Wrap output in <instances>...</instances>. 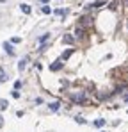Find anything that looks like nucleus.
Segmentation results:
<instances>
[{"label":"nucleus","instance_id":"obj_1","mask_svg":"<svg viewBox=\"0 0 128 132\" xmlns=\"http://www.w3.org/2000/svg\"><path fill=\"white\" fill-rule=\"evenodd\" d=\"M70 100L73 104H87L89 102V97L85 91H77V93H71L70 95Z\"/></svg>","mask_w":128,"mask_h":132},{"label":"nucleus","instance_id":"obj_2","mask_svg":"<svg viewBox=\"0 0 128 132\" xmlns=\"http://www.w3.org/2000/svg\"><path fill=\"white\" fill-rule=\"evenodd\" d=\"M77 25H80V27H84V29L91 27V25H93V16H91V14H84V16H80V20H78Z\"/></svg>","mask_w":128,"mask_h":132},{"label":"nucleus","instance_id":"obj_3","mask_svg":"<svg viewBox=\"0 0 128 132\" xmlns=\"http://www.w3.org/2000/svg\"><path fill=\"white\" fill-rule=\"evenodd\" d=\"M62 68H64V61H62L60 57H59L57 61H53V63L50 64V71H60Z\"/></svg>","mask_w":128,"mask_h":132},{"label":"nucleus","instance_id":"obj_4","mask_svg":"<svg viewBox=\"0 0 128 132\" xmlns=\"http://www.w3.org/2000/svg\"><path fill=\"white\" fill-rule=\"evenodd\" d=\"M105 4H107V0H94L93 4H89V6H85V11H91V9H98V7L105 6Z\"/></svg>","mask_w":128,"mask_h":132},{"label":"nucleus","instance_id":"obj_5","mask_svg":"<svg viewBox=\"0 0 128 132\" xmlns=\"http://www.w3.org/2000/svg\"><path fill=\"white\" fill-rule=\"evenodd\" d=\"M85 32H87V29H84V27H80V25L75 27V37H77V39H84Z\"/></svg>","mask_w":128,"mask_h":132},{"label":"nucleus","instance_id":"obj_6","mask_svg":"<svg viewBox=\"0 0 128 132\" xmlns=\"http://www.w3.org/2000/svg\"><path fill=\"white\" fill-rule=\"evenodd\" d=\"M62 41L66 43V45H75V43H77V37H75L73 34H64Z\"/></svg>","mask_w":128,"mask_h":132},{"label":"nucleus","instance_id":"obj_7","mask_svg":"<svg viewBox=\"0 0 128 132\" xmlns=\"http://www.w3.org/2000/svg\"><path fill=\"white\" fill-rule=\"evenodd\" d=\"M4 50H6L7 55H14V48H13V43L11 41H6L4 43Z\"/></svg>","mask_w":128,"mask_h":132},{"label":"nucleus","instance_id":"obj_8","mask_svg":"<svg viewBox=\"0 0 128 132\" xmlns=\"http://www.w3.org/2000/svg\"><path fill=\"white\" fill-rule=\"evenodd\" d=\"M73 52H75V48H68L66 52H62V55H60V59H62V61H68V59L71 57V55H73Z\"/></svg>","mask_w":128,"mask_h":132},{"label":"nucleus","instance_id":"obj_9","mask_svg":"<svg viewBox=\"0 0 128 132\" xmlns=\"http://www.w3.org/2000/svg\"><path fill=\"white\" fill-rule=\"evenodd\" d=\"M27 63H29V55H25V57L18 63V70H20V71H23V70L27 68Z\"/></svg>","mask_w":128,"mask_h":132},{"label":"nucleus","instance_id":"obj_10","mask_svg":"<svg viewBox=\"0 0 128 132\" xmlns=\"http://www.w3.org/2000/svg\"><path fill=\"white\" fill-rule=\"evenodd\" d=\"M48 109H50L52 112H57V111L60 109V102H52V104H48Z\"/></svg>","mask_w":128,"mask_h":132},{"label":"nucleus","instance_id":"obj_11","mask_svg":"<svg viewBox=\"0 0 128 132\" xmlns=\"http://www.w3.org/2000/svg\"><path fill=\"white\" fill-rule=\"evenodd\" d=\"M20 9H21V13H23V14H30V13H32V7H30L29 4H21Z\"/></svg>","mask_w":128,"mask_h":132},{"label":"nucleus","instance_id":"obj_12","mask_svg":"<svg viewBox=\"0 0 128 132\" xmlns=\"http://www.w3.org/2000/svg\"><path fill=\"white\" fill-rule=\"evenodd\" d=\"M105 123H107V121H105L103 118H100V120H94V123H93V125H94L96 128H101V127H105Z\"/></svg>","mask_w":128,"mask_h":132},{"label":"nucleus","instance_id":"obj_13","mask_svg":"<svg viewBox=\"0 0 128 132\" xmlns=\"http://www.w3.org/2000/svg\"><path fill=\"white\" fill-rule=\"evenodd\" d=\"M41 13H43V14H50V13H52L50 6H48V4H45V6H41Z\"/></svg>","mask_w":128,"mask_h":132},{"label":"nucleus","instance_id":"obj_14","mask_svg":"<svg viewBox=\"0 0 128 132\" xmlns=\"http://www.w3.org/2000/svg\"><path fill=\"white\" fill-rule=\"evenodd\" d=\"M52 13H53L55 16H66L68 11H66V9H55V11H52Z\"/></svg>","mask_w":128,"mask_h":132},{"label":"nucleus","instance_id":"obj_15","mask_svg":"<svg viewBox=\"0 0 128 132\" xmlns=\"http://www.w3.org/2000/svg\"><path fill=\"white\" fill-rule=\"evenodd\" d=\"M48 39H50V34H48V32H46V34H45V36H41V37H39V43H41V45H43V43H46V41H48Z\"/></svg>","mask_w":128,"mask_h":132},{"label":"nucleus","instance_id":"obj_16","mask_svg":"<svg viewBox=\"0 0 128 132\" xmlns=\"http://www.w3.org/2000/svg\"><path fill=\"white\" fill-rule=\"evenodd\" d=\"M7 105H9V104H7V100H0V109H2V111H4V109H7Z\"/></svg>","mask_w":128,"mask_h":132},{"label":"nucleus","instance_id":"obj_17","mask_svg":"<svg viewBox=\"0 0 128 132\" xmlns=\"http://www.w3.org/2000/svg\"><path fill=\"white\" fill-rule=\"evenodd\" d=\"M7 80V75H6V71H0V82H6Z\"/></svg>","mask_w":128,"mask_h":132},{"label":"nucleus","instance_id":"obj_18","mask_svg":"<svg viewBox=\"0 0 128 132\" xmlns=\"http://www.w3.org/2000/svg\"><path fill=\"white\" fill-rule=\"evenodd\" d=\"M98 98H100V100H107V98H109V95H105V93H98Z\"/></svg>","mask_w":128,"mask_h":132},{"label":"nucleus","instance_id":"obj_19","mask_svg":"<svg viewBox=\"0 0 128 132\" xmlns=\"http://www.w3.org/2000/svg\"><path fill=\"white\" fill-rule=\"evenodd\" d=\"M11 95H13V98H20V91H18V89H14Z\"/></svg>","mask_w":128,"mask_h":132},{"label":"nucleus","instance_id":"obj_20","mask_svg":"<svg viewBox=\"0 0 128 132\" xmlns=\"http://www.w3.org/2000/svg\"><path fill=\"white\" fill-rule=\"evenodd\" d=\"M20 41H21V39H20V37H13V39H11V43H13V45H18Z\"/></svg>","mask_w":128,"mask_h":132},{"label":"nucleus","instance_id":"obj_21","mask_svg":"<svg viewBox=\"0 0 128 132\" xmlns=\"http://www.w3.org/2000/svg\"><path fill=\"white\" fill-rule=\"evenodd\" d=\"M20 87H21V80H16L14 82V89H20Z\"/></svg>","mask_w":128,"mask_h":132},{"label":"nucleus","instance_id":"obj_22","mask_svg":"<svg viewBox=\"0 0 128 132\" xmlns=\"http://www.w3.org/2000/svg\"><path fill=\"white\" fill-rule=\"evenodd\" d=\"M75 120H77V123H85V120H84V118H80V116H77Z\"/></svg>","mask_w":128,"mask_h":132},{"label":"nucleus","instance_id":"obj_23","mask_svg":"<svg viewBox=\"0 0 128 132\" xmlns=\"http://www.w3.org/2000/svg\"><path fill=\"white\" fill-rule=\"evenodd\" d=\"M37 2H39V4H43V6H45V4H48V2H50V0H37Z\"/></svg>","mask_w":128,"mask_h":132},{"label":"nucleus","instance_id":"obj_24","mask_svg":"<svg viewBox=\"0 0 128 132\" xmlns=\"http://www.w3.org/2000/svg\"><path fill=\"white\" fill-rule=\"evenodd\" d=\"M123 100H124V102L128 104V93H126V95H123Z\"/></svg>","mask_w":128,"mask_h":132},{"label":"nucleus","instance_id":"obj_25","mask_svg":"<svg viewBox=\"0 0 128 132\" xmlns=\"http://www.w3.org/2000/svg\"><path fill=\"white\" fill-rule=\"evenodd\" d=\"M2 123H4V118H2V116H0V125H2Z\"/></svg>","mask_w":128,"mask_h":132}]
</instances>
